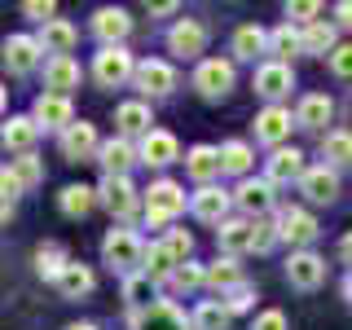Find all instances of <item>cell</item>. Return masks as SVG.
I'll list each match as a JSON object with an SVG mask.
<instances>
[{"label": "cell", "mask_w": 352, "mask_h": 330, "mask_svg": "<svg viewBox=\"0 0 352 330\" xmlns=\"http://www.w3.org/2000/svg\"><path fill=\"white\" fill-rule=\"evenodd\" d=\"M102 256H106V264L110 269H119V273H141L137 264H146V242H141L132 229H110L106 234V242H102Z\"/></svg>", "instance_id": "6da1fadb"}, {"label": "cell", "mask_w": 352, "mask_h": 330, "mask_svg": "<svg viewBox=\"0 0 352 330\" xmlns=\"http://www.w3.org/2000/svg\"><path fill=\"white\" fill-rule=\"evenodd\" d=\"M93 80L102 88H124L128 80H137V62H132V53L119 44V49H102L93 58Z\"/></svg>", "instance_id": "7a4b0ae2"}, {"label": "cell", "mask_w": 352, "mask_h": 330, "mask_svg": "<svg viewBox=\"0 0 352 330\" xmlns=\"http://www.w3.org/2000/svg\"><path fill=\"white\" fill-rule=\"evenodd\" d=\"M185 212V194L176 181H154L146 190V220L150 225H172Z\"/></svg>", "instance_id": "3957f363"}, {"label": "cell", "mask_w": 352, "mask_h": 330, "mask_svg": "<svg viewBox=\"0 0 352 330\" xmlns=\"http://www.w3.org/2000/svg\"><path fill=\"white\" fill-rule=\"evenodd\" d=\"M194 88H198V97H207V102L229 97V88H234V62L203 58V62H198V71H194Z\"/></svg>", "instance_id": "277c9868"}, {"label": "cell", "mask_w": 352, "mask_h": 330, "mask_svg": "<svg viewBox=\"0 0 352 330\" xmlns=\"http://www.w3.org/2000/svg\"><path fill=\"white\" fill-rule=\"evenodd\" d=\"M256 225H260V220H225V225L216 229V242H220V251H225L229 260H238V256H251V251H260V234H256Z\"/></svg>", "instance_id": "5b68a950"}, {"label": "cell", "mask_w": 352, "mask_h": 330, "mask_svg": "<svg viewBox=\"0 0 352 330\" xmlns=\"http://www.w3.org/2000/svg\"><path fill=\"white\" fill-rule=\"evenodd\" d=\"M286 282H291L295 291H317V286L326 282V260L317 256V251H291V260H286Z\"/></svg>", "instance_id": "8992f818"}, {"label": "cell", "mask_w": 352, "mask_h": 330, "mask_svg": "<svg viewBox=\"0 0 352 330\" xmlns=\"http://www.w3.org/2000/svg\"><path fill=\"white\" fill-rule=\"evenodd\" d=\"M97 198H102V207H106L110 216H119V220H128L132 212H137V203H141L128 176H102V185H97Z\"/></svg>", "instance_id": "52a82bcc"}, {"label": "cell", "mask_w": 352, "mask_h": 330, "mask_svg": "<svg viewBox=\"0 0 352 330\" xmlns=\"http://www.w3.org/2000/svg\"><path fill=\"white\" fill-rule=\"evenodd\" d=\"M291 128H300V124H295V115L286 106H264L256 115V141H264V146H273V150H282V141L291 137Z\"/></svg>", "instance_id": "ba28073f"}, {"label": "cell", "mask_w": 352, "mask_h": 330, "mask_svg": "<svg viewBox=\"0 0 352 330\" xmlns=\"http://www.w3.org/2000/svg\"><path fill=\"white\" fill-rule=\"evenodd\" d=\"M40 58H44L40 36H9L5 40V66H9V75H31L40 66Z\"/></svg>", "instance_id": "9c48e42d"}, {"label": "cell", "mask_w": 352, "mask_h": 330, "mask_svg": "<svg viewBox=\"0 0 352 330\" xmlns=\"http://www.w3.org/2000/svg\"><path fill=\"white\" fill-rule=\"evenodd\" d=\"M168 49L176 58H198L207 49V27L198 18H176L172 31H168Z\"/></svg>", "instance_id": "30bf717a"}, {"label": "cell", "mask_w": 352, "mask_h": 330, "mask_svg": "<svg viewBox=\"0 0 352 330\" xmlns=\"http://www.w3.org/2000/svg\"><path fill=\"white\" fill-rule=\"evenodd\" d=\"M132 84L146 97H168L176 88V71H172V62H163V58H146V62H137V80Z\"/></svg>", "instance_id": "8fae6325"}, {"label": "cell", "mask_w": 352, "mask_h": 330, "mask_svg": "<svg viewBox=\"0 0 352 330\" xmlns=\"http://www.w3.org/2000/svg\"><path fill=\"white\" fill-rule=\"evenodd\" d=\"M234 207L242 212V220H256V216H269L273 212V185L269 181H242L234 190Z\"/></svg>", "instance_id": "7c38bea8"}, {"label": "cell", "mask_w": 352, "mask_h": 330, "mask_svg": "<svg viewBox=\"0 0 352 330\" xmlns=\"http://www.w3.org/2000/svg\"><path fill=\"white\" fill-rule=\"evenodd\" d=\"M229 203H234V194L216 190V185H203V190L190 198V212H194V220H203V225H225Z\"/></svg>", "instance_id": "4fadbf2b"}, {"label": "cell", "mask_w": 352, "mask_h": 330, "mask_svg": "<svg viewBox=\"0 0 352 330\" xmlns=\"http://www.w3.org/2000/svg\"><path fill=\"white\" fill-rule=\"evenodd\" d=\"M128 31H132L128 9H97L93 14V36L102 40V49H119L128 40Z\"/></svg>", "instance_id": "5bb4252c"}, {"label": "cell", "mask_w": 352, "mask_h": 330, "mask_svg": "<svg viewBox=\"0 0 352 330\" xmlns=\"http://www.w3.org/2000/svg\"><path fill=\"white\" fill-rule=\"evenodd\" d=\"M278 238L291 242V247H304L308 251V242L317 238V220L308 216L304 207H286V212L278 216Z\"/></svg>", "instance_id": "9a60e30c"}, {"label": "cell", "mask_w": 352, "mask_h": 330, "mask_svg": "<svg viewBox=\"0 0 352 330\" xmlns=\"http://www.w3.org/2000/svg\"><path fill=\"white\" fill-rule=\"evenodd\" d=\"M291 88H295V75H291V66H286V62H264L260 71H256V93L269 97L273 106H278Z\"/></svg>", "instance_id": "2e32d148"}, {"label": "cell", "mask_w": 352, "mask_h": 330, "mask_svg": "<svg viewBox=\"0 0 352 330\" xmlns=\"http://www.w3.org/2000/svg\"><path fill=\"white\" fill-rule=\"evenodd\" d=\"M62 154L71 163H84V159H93V154H102V141H97V128L93 124H71L62 132Z\"/></svg>", "instance_id": "e0dca14e"}, {"label": "cell", "mask_w": 352, "mask_h": 330, "mask_svg": "<svg viewBox=\"0 0 352 330\" xmlns=\"http://www.w3.org/2000/svg\"><path fill=\"white\" fill-rule=\"evenodd\" d=\"M132 330H194L190 322H185V313L168 300H159L154 308H146V313L132 317Z\"/></svg>", "instance_id": "ac0fdd59"}, {"label": "cell", "mask_w": 352, "mask_h": 330, "mask_svg": "<svg viewBox=\"0 0 352 330\" xmlns=\"http://www.w3.org/2000/svg\"><path fill=\"white\" fill-rule=\"evenodd\" d=\"M300 190H304V198L308 203H317V207H326V203H335L339 198V176H335V168H308L304 172V181H300Z\"/></svg>", "instance_id": "d6986e66"}, {"label": "cell", "mask_w": 352, "mask_h": 330, "mask_svg": "<svg viewBox=\"0 0 352 330\" xmlns=\"http://www.w3.org/2000/svg\"><path fill=\"white\" fill-rule=\"evenodd\" d=\"M304 154L300 150H273V159H269V172H264V181H269V185H291V181H304Z\"/></svg>", "instance_id": "ffe728a7"}, {"label": "cell", "mask_w": 352, "mask_h": 330, "mask_svg": "<svg viewBox=\"0 0 352 330\" xmlns=\"http://www.w3.org/2000/svg\"><path fill=\"white\" fill-rule=\"evenodd\" d=\"M36 119L40 128H58V132H66L75 124V110H71V97H58V93H44L40 102H36Z\"/></svg>", "instance_id": "44dd1931"}, {"label": "cell", "mask_w": 352, "mask_h": 330, "mask_svg": "<svg viewBox=\"0 0 352 330\" xmlns=\"http://www.w3.org/2000/svg\"><path fill=\"white\" fill-rule=\"evenodd\" d=\"M185 172L198 181V190L203 185H212L220 172H225V163H220V150L216 146H194L190 154H185Z\"/></svg>", "instance_id": "7402d4cb"}, {"label": "cell", "mask_w": 352, "mask_h": 330, "mask_svg": "<svg viewBox=\"0 0 352 330\" xmlns=\"http://www.w3.org/2000/svg\"><path fill=\"white\" fill-rule=\"evenodd\" d=\"M150 124H154V119H150V106L146 102H124V106L115 110V128H119V137H124V141L128 137H141V141H146L150 132H154Z\"/></svg>", "instance_id": "603a6c76"}, {"label": "cell", "mask_w": 352, "mask_h": 330, "mask_svg": "<svg viewBox=\"0 0 352 330\" xmlns=\"http://www.w3.org/2000/svg\"><path fill=\"white\" fill-rule=\"evenodd\" d=\"M97 163L106 168V176H128L132 163H141V150H132V141L115 137V141H102V154H97Z\"/></svg>", "instance_id": "cb8c5ba5"}, {"label": "cell", "mask_w": 352, "mask_h": 330, "mask_svg": "<svg viewBox=\"0 0 352 330\" xmlns=\"http://www.w3.org/2000/svg\"><path fill=\"white\" fill-rule=\"evenodd\" d=\"M80 62L75 58H49L44 62V84H49V93H58V97H66L71 88H80Z\"/></svg>", "instance_id": "d4e9b609"}, {"label": "cell", "mask_w": 352, "mask_h": 330, "mask_svg": "<svg viewBox=\"0 0 352 330\" xmlns=\"http://www.w3.org/2000/svg\"><path fill=\"white\" fill-rule=\"evenodd\" d=\"M75 40H80V31H75L66 18H53L49 27H40V44H44V53H53V58H71Z\"/></svg>", "instance_id": "484cf974"}, {"label": "cell", "mask_w": 352, "mask_h": 330, "mask_svg": "<svg viewBox=\"0 0 352 330\" xmlns=\"http://www.w3.org/2000/svg\"><path fill=\"white\" fill-rule=\"evenodd\" d=\"M176 137L172 132H159L154 128L146 141H141V163H150V168H168V163H176Z\"/></svg>", "instance_id": "4316f807"}, {"label": "cell", "mask_w": 352, "mask_h": 330, "mask_svg": "<svg viewBox=\"0 0 352 330\" xmlns=\"http://www.w3.org/2000/svg\"><path fill=\"white\" fill-rule=\"evenodd\" d=\"M176 269H181V260L168 251V242H154V247H146V264H141V273H146L150 282H172Z\"/></svg>", "instance_id": "83f0119b"}, {"label": "cell", "mask_w": 352, "mask_h": 330, "mask_svg": "<svg viewBox=\"0 0 352 330\" xmlns=\"http://www.w3.org/2000/svg\"><path fill=\"white\" fill-rule=\"evenodd\" d=\"M53 286H58L62 300H84V295L93 291V269H88V264H75V260H71V264L62 269V278L53 282Z\"/></svg>", "instance_id": "f1b7e54d"}, {"label": "cell", "mask_w": 352, "mask_h": 330, "mask_svg": "<svg viewBox=\"0 0 352 330\" xmlns=\"http://www.w3.org/2000/svg\"><path fill=\"white\" fill-rule=\"evenodd\" d=\"M260 53H269V31L256 27V22L238 27V31H234V58H242V62H256Z\"/></svg>", "instance_id": "f546056e"}, {"label": "cell", "mask_w": 352, "mask_h": 330, "mask_svg": "<svg viewBox=\"0 0 352 330\" xmlns=\"http://www.w3.org/2000/svg\"><path fill=\"white\" fill-rule=\"evenodd\" d=\"M330 115H335V102H330L326 93H308L300 102V110H295V124L300 128H326Z\"/></svg>", "instance_id": "4dcf8cb0"}, {"label": "cell", "mask_w": 352, "mask_h": 330, "mask_svg": "<svg viewBox=\"0 0 352 330\" xmlns=\"http://www.w3.org/2000/svg\"><path fill=\"white\" fill-rule=\"evenodd\" d=\"M36 137H40V124L36 119H27V115H14L5 124V146L14 150V154H36L31 146H36Z\"/></svg>", "instance_id": "1f68e13d"}, {"label": "cell", "mask_w": 352, "mask_h": 330, "mask_svg": "<svg viewBox=\"0 0 352 330\" xmlns=\"http://www.w3.org/2000/svg\"><path fill=\"white\" fill-rule=\"evenodd\" d=\"M154 291H159V282H150L146 273H132V278H124V304L132 308V317L159 304V300H154Z\"/></svg>", "instance_id": "d6a6232c"}, {"label": "cell", "mask_w": 352, "mask_h": 330, "mask_svg": "<svg viewBox=\"0 0 352 330\" xmlns=\"http://www.w3.org/2000/svg\"><path fill=\"white\" fill-rule=\"evenodd\" d=\"M229 322H234V313H229L225 300H203L190 317L194 330H229Z\"/></svg>", "instance_id": "836d02e7"}, {"label": "cell", "mask_w": 352, "mask_h": 330, "mask_svg": "<svg viewBox=\"0 0 352 330\" xmlns=\"http://www.w3.org/2000/svg\"><path fill=\"white\" fill-rule=\"evenodd\" d=\"M207 286H216L220 295H229V291H238V286H247L242 282V264L238 260H216V264H207Z\"/></svg>", "instance_id": "e575fe53"}, {"label": "cell", "mask_w": 352, "mask_h": 330, "mask_svg": "<svg viewBox=\"0 0 352 330\" xmlns=\"http://www.w3.org/2000/svg\"><path fill=\"white\" fill-rule=\"evenodd\" d=\"M322 159H326V168H348L352 163V132H326L322 137Z\"/></svg>", "instance_id": "d590c367"}, {"label": "cell", "mask_w": 352, "mask_h": 330, "mask_svg": "<svg viewBox=\"0 0 352 330\" xmlns=\"http://www.w3.org/2000/svg\"><path fill=\"white\" fill-rule=\"evenodd\" d=\"M269 53H278V62L295 58V53H304V31H295L291 22L273 27V31H269Z\"/></svg>", "instance_id": "8d00e7d4"}, {"label": "cell", "mask_w": 352, "mask_h": 330, "mask_svg": "<svg viewBox=\"0 0 352 330\" xmlns=\"http://www.w3.org/2000/svg\"><path fill=\"white\" fill-rule=\"evenodd\" d=\"M58 203H62V212H66V216H88L97 203H102V198H97L93 185H66Z\"/></svg>", "instance_id": "74e56055"}, {"label": "cell", "mask_w": 352, "mask_h": 330, "mask_svg": "<svg viewBox=\"0 0 352 330\" xmlns=\"http://www.w3.org/2000/svg\"><path fill=\"white\" fill-rule=\"evenodd\" d=\"M5 172L18 181V190H36V185L44 181V163L36 159V154H18V159H9Z\"/></svg>", "instance_id": "f35d334b"}, {"label": "cell", "mask_w": 352, "mask_h": 330, "mask_svg": "<svg viewBox=\"0 0 352 330\" xmlns=\"http://www.w3.org/2000/svg\"><path fill=\"white\" fill-rule=\"evenodd\" d=\"M251 159H256V154H251L247 141H225V146H220V163H225V172L242 176V181H247V172H251Z\"/></svg>", "instance_id": "ab89813d"}, {"label": "cell", "mask_w": 352, "mask_h": 330, "mask_svg": "<svg viewBox=\"0 0 352 330\" xmlns=\"http://www.w3.org/2000/svg\"><path fill=\"white\" fill-rule=\"evenodd\" d=\"M335 27L322 18V22H313V27H304V53H330L335 58Z\"/></svg>", "instance_id": "60d3db41"}, {"label": "cell", "mask_w": 352, "mask_h": 330, "mask_svg": "<svg viewBox=\"0 0 352 330\" xmlns=\"http://www.w3.org/2000/svg\"><path fill=\"white\" fill-rule=\"evenodd\" d=\"M66 264H71V260L62 256V247H58V242H44V247L36 251V273H40V278H49V282H58V278H62V269H66Z\"/></svg>", "instance_id": "b9f144b4"}, {"label": "cell", "mask_w": 352, "mask_h": 330, "mask_svg": "<svg viewBox=\"0 0 352 330\" xmlns=\"http://www.w3.org/2000/svg\"><path fill=\"white\" fill-rule=\"evenodd\" d=\"M203 282H207V269H198V264H181L176 278H172L176 291H194V286H203Z\"/></svg>", "instance_id": "7bdbcfd3"}, {"label": "cell", "mask_w": 352, "mask_h": 330, "mask_svg": "<svg viewBox=\"0 0 352 330\" xmlns=\"http://www.w3.org/2000/svg\"><path fill=\"white\" fill-rule=\"evenodd\" d=\"M163 242H168V251H172V256L181 260V264H190V256H194V238L185 234V229H172V234L163 238Z\"/></svg>", "instance_id": "ee69618b"}, {"label": "cell", "mask_w": 352, "mask_h": 330, "mask_svg": "<svg viewBox=\"0 0 352 330\" xmlns=\"http://www.w3.org/2000/svg\"><path fill=\"white\" fill-rule=\"evenodd\" d=\"M317 14H322V9H317L313 0H295V5H286V22H304V27H313V22H322Z\"/></svg>", "instance_id": "f6af8a7d"}, {"label": "cell", "mask_w": 352, "mask_h": 330, "mask_svg": "<svg viewBox=\"0 0 352 330\" xmlns=\"http://www.w3.org/2000/svg\"><path fill=\"white\" fill-rule=\"evenodd\" d=\"M251 330H291V322H286L282 308H269V313H260L256 322H251Z\"/></svg>", "instance_id": "bcb514c9"}, {"label": "cell", "mask_w": 352, "mask_h": 330, "mask_svg": "<svg viewBox=\"0 0 352 330\" xmlns=\"http://www.w3.org/2000/svg\"><path fill=\"white\" fill-rule=\"evenodd\" d=\"M330 71L339 75V80H352V44H339L335 58H330Z\"/></svg>", "instance_id": "7dc6e473"}, {"label": "cell", "mask_w": 352, "mask_h": 330, "mask_svg": "<svg viewBox=\"0 0 352 330\" xmlns=\"http://www.w3.org/2000/svg\"><path fill=\"white\" fill-rule=\"evenodd\" d=\"M220 300L229 304V313H242V308H251V300H256V291H251V286H238V291L220 295Z\"/></svg>", "instance_id": "c3c4849f"}, {"label": "cell", "mask_w": 352, "mask_h": 330, "mask_svg": "<svg viewBox=\"0 0 352 330\" xmlns=\"http://www.w3.org/2000/svg\"><path fill=\"white\" fill-rule=\"evenodd\" d=\"M22 14H27V18H36V22H44V27H49V22H53V5H49V0H27V5H22Z\"/></svg>", "instance_id": "681fc988"}, {"label": "cell", "mask_w": 352, "mask_h": 330, "mask_svg": "<svg viewBox=\"0 0 352 330\" xmlns=\"http://www.w3.org/2000/svg\"><path fill=\"white\" fill-rule=\"evenodd\" d=\"M335 18H339V27H352V0H339V5H335Z\"/></svg>", "instance_id": "f907efd6"}, {"label": "cell", "mask_w": 352, "mask_h": 330, "mask_svg": "<svg viewBox=\"0 0 352 330\" xmlns=\"http://www.w3.org/2000/svg\"><path fill=\"white\" fill-rule=\"evenodd\" d=\"M339 256H344V264H352V229L344 234V242H339Z\"/></svg>", "instance_id": "816d5d0a"}, {"label": "cell", "mask_w": 352, "mask_h": 330, "mask_svg": "<svg viewBox=\"0 0 352 330\" xmlns=\"http://www.w3.org/2000/svg\"><path fill=\"white\" fill-rule=\"evenodd\" d=\"M344 300L352 304V273H348V278H344Z\"/></svg>", "instance_id": "f5cc1de1"}, {"label": "cell", "mask_w": 352, "mask_h": 330, "mask_svg": "<svg viewBox=\"0 0 352 330\" xmlns=\"http://www.w3.org/2000/svg\"><path fill=\"white\" fill-rule=\"evenodd\" d=\"M66 330H97L93 322H75V326H66Z\"/></svg>", "instance_id": "db71d44e"}]
</instances>
